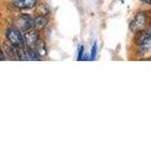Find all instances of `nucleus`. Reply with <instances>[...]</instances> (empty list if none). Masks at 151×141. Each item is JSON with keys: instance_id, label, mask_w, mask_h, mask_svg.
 <instances>
[{"instance_id": "10", "label": "nucleus", "mask_w": 151, "mask_h": 141, "mask_svg": "<svg viewBox=\"0 0 151 141\" xmlns=\"http://www.w3.org/2000/svg\"><path fill=\"white\" fill-rule=\"evenodd\" d=\"M83 55H84V47L80 45L79 50H78V60H82L83 59Z\"/></svg>"}, {"instance_id": "3", "label": "nucleus", "mask_w": 151, "mask_h": 141, "mask_svg": "<svg viewBox=\"0 0 151 141\" xmlns=\"http://www.w3.org/2000/svg\"><path fill=\"white\" fill-rule=\"evenodd\" d=\"M34 21L35 20H33L29 15L24 14V15H21L17 19L16 25L21 30H23L24 32H25L27 30L31 29L32 26H34Z\"/></svg>"}, {"instance_id": "5", "label": "nucleus", "mask_w": 151, "mask_h": 141, "mask_svg": "<svg viewBox=\"0 0 151 141\" xmlns=\"http://www.w3.org/2000/svg\"><path fill=\"white\" fill-rule=\"evenodd\" d=\"M24 39H25L27 47L31 48V47L40 40V38H39V34H38L35 30L29 29L24 32Z\"/></svg>"}, {"instance_id": "11", "label": "nucleus", "mask_w": 151, "mask_h": 141, "mask_svg": "<svg viewBox=\"0 0 151 141\" xmlns=\"http://www.w3.org/2000/svg\"><path fill=\"white\" fill-rule=\"evenodd\" d=\"M2 59H4V58H3V54H2V51H1V49H0V60H2Z\"/></svg>"}, {"instance_id": "12", "label": "nucleus", "mask_w": 151, "mask_h": 141, "mask_svg": "<svg viewBox=\"0 0 151 141\" xmlns=\"http://www.w3.org/2000/svg\"><path fill=\"white\" fill-rule=\"evenodd\" d=\"M144 2L147 3V4H151V0H143Z\"/></svg>"}, {"instance_id": "9", "label": "nucleus", "mask_w": 151, "mask_h": 141, "mask_svg": "<svg viewBox=\"0 0 151 141\" xmlns=\"http://www.w3.org/2000/svg\"><path fill=\"white\" fill-rule=\"evenodd\" d=\"M96 52H97V46H96V42H94L93 45L92 51H91V58H90V60H94V59H96Z\"/></svg>"}, {"instance_id": "1", "label": "nucleus", "mask_w": 151, "mask_h": 141, "mask_svg": "<svg viewBox=\"0 0 151 141\" xmlns=\"http://www.w3.org/2000/svg\"><path fill=\"white\" fill-rule=\"evenodd\" d=\"M7 38L9 39V41L11 44L14 45L15 47H20L26 45L24 35H22L21 31L17 28L12 27L7 30Z\"/></svg>"}, {"instance_id": "2", "label": "nucleus", "mask_w": 151, "mask_h": 141, "mask_svg": "<svg viewBox=\"0 0 151 141\" xmlns=\"http://www.w3.org/2000/svg\"><path fill=\"white\" fill-rule=\"evenodd\" d=\"M146 21H147V15L145 12H138L134 17L133 21L130 23V29L135 33L140 30H143Z\"/></svg>"}, {"instance_id": "8", "label": "nucleus", "mask_w": 151, "mask_h": 141, "mask_svg": "<svg viewBox=\"0 0 151 141\" xmlns=\"http://www.w3.org/2000/svg\"><path fill=\"white\" fill-rule=\"evenodd\" d=\"M46 24H47V19L45 16H40L34 21V26L38 28V29H42V28H44L46 26Z\"/></svg>"}, {"instance_id": "6", "label": "nucleus", "mask_w": 151, "mask_h": 141, "mask_svg": "<svg viewBox=\"0 0 151 141\" xmlns=\"http://www.w3.org/2000/svg\"><path fill=\"white\" fill-rule=\"evenodd\" d=\"M38 0H12L13 5L21 9H29L36 6Z\"/></svg>"}, {"instance_id": "7", "label": "nucleus", "mask_w": 151, "mask_h": 141, "mask_svg": "<svg viewBox=\"0 0 151 141\" xmlns=\"http://www.w3.org/2000/svg\"><path fill=\"white\" fill-rule=\"evenodd\" d=\"M31 49L39 56H46V46H45V43L42 40L38 41L36 43L31 47Z\"/></svg>"}, {"instance_id": "13", "label": "nucleus", "mask_w": 151, "mask_h": 141, "mask_svg": "<svg viewBox=\"0 0 151 141\" xmlns=\"http://www.w3.org/2000/svg\"><path fill=\"white\" fill-rule=\"evenodd\" d=\"M150 33H151V32H150Z\"/></svg>"}, {"instance_id": "4", "label": "nucleus", "mask_w": 151, "mask_h": 141, "mask_svg": "<svg viewBox=\"0 0 151 141\" xmlns=\"http://www.w3.org/2000/svg\"><path fill=\"white\" fill-rule=\"evenodd\" d=\"M135 42L137 45L140 46L149 45V43L151 42V33L145 32L144 30H140L138 32H136Z\"/></svg>"}]
</instances>
